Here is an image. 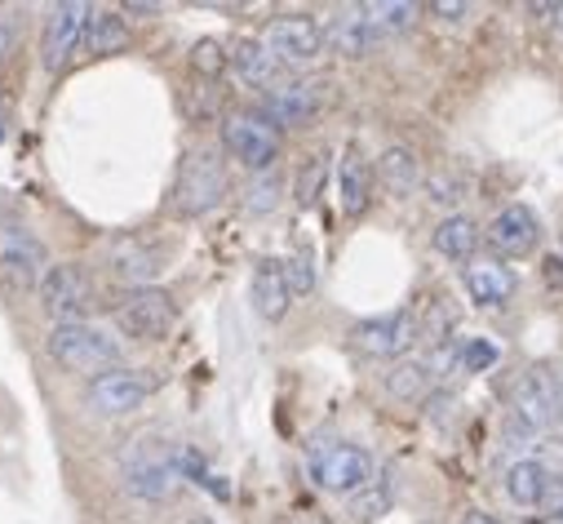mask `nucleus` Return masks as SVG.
<instances>
[{"instance_id":"obj_29","label":"nucleus","mask_w":563,"mask_h":524,"mask_svg":"<svg viewBox=\"0 0 563 524\" xmlns=\"http://www.w3.org/2000/svg\"><path fill=\"white\" fill-rule=\"evenodd\" d=\"M390 498H395L390 476H377L364 493H355V498H351V511H355V520H377V515L390 506Z\"/></svg>"},{"instance_id":"obj_1","label":"nucleus","mask_w":563,"mask_h":524,"mask_svg":"<svg viewBox=\"0 0 563 524\" xmlns=\"http://www.w3.org/2000/svg\"><path fill=\"white\" fill-rule=\"evenodd\" d=\"M307 471H311V480L324 493H338V498H355V493H364L377 480L373 454L364 445H351V440H320V445H311Z\"/></svg>"},{"instance_id":"obj_23","label":"nucleus","mask_w":563,"mask_h":524,"mask_svg":"<svg viewBox=\"0 0 563 524\" xmlns=\"http://www.w3.org/2000/svg\"><path fill=\"white\" fill-rule=\"evenodd\" d=\"M431 244H435V253H444V258H453V262H471L475 249H479V227H475L471 214H449V218L431 231Z\"/></svg>"},{"instance_id":"obj_32","label":"nucleus","mask_w":563,"mask_h":524,"mask_svg":"<svg viewBox=\"0 0 563 524\" xmlns=\"http://www.w3.org/2000/svg\"><path fill=\"white\" fill-rule=\"evenodd\" d=\"M285 281H289L294 298L316 290V262H311V253H307V249H302V253H294V258L285 262Z\"/></svg>"},{"instance_id":"obj_16","label":"nucleus","mask_w":563,"mask_h":524,"mask_svg":"<svg viewBox=\"0 0 563 524\" xmlns=\"http://www.w3.org/2000/svg\"><path fill=\"white\" fill-rule=\"evenodd\" d=\"M382 41H386V36L368 23L364 6H342V10H333L329 23H324V45H329L333 54H342V58H364V54H373Z\"/></svg>"},{"instance_id":"obj_12","label":"nucleus","mask_w":563,"mask_h":524,"mask_svg":"<svg viewBox=\"0 0 563 524\" xmlns=\"http://www.w3.org/2000/svg\"><path fill=\"white\" fill-rule=\"evenodd\" d=\"M417 338H421L417 316L404 312V307H399V312L368 316V320H360V325L351 329V342H355L364 356H377V360H395V356H404Z\"/></svg>"},{"instance_id":"obj_31","label":"nucleus","mask_w":563,"mask_h":524,"mask_svg":"<svg viewBox=\"0 0 563 524\" xmlns=\"http://www.w3.org/2000/svg\"><path fill=\"white\" fill-rule=\"evenodd\" d=\"M324 174H329V161L324 156H311L298 174V205H316L320 200V187H324Z\"/></svg>"},{"instance_id":"obj_24","label":"nucleus","mask_w":563,"mask_h":524,"mask_svg":"<svg viewBox=\"0 0 563 524\" xmlns=\"http://www.w3.org/2000/svg\"><path fill=\"white\" fill-rule=\"evenodd\" d=\"M377 183L390 196H412L421 187V161L408 148H386L382 161H377Z\"/></svg>"},{"instance_id":"obj_41","label":"nucleus","mask_w":563,"mask_h":524,"mask_svg":"<svg viewBox=\"0 0 563 524\" xmlns=\"http://www.w3.org/2000/svg\"><path fill=\"white\" fill-rule=\"evenodd\" d=\"M541 524H563V515H554V520H541Z\"/></svg>"},{"instance_id":"obj_4","label":"nucleus","mask_w":563,"mask_h":524,"mask_svg":"<svg viewBox=\"0 0 563 524\" xmlns=\"http://www.w3.org/2000/svg\"><path fill=\"white\" fill-rule=\"evenodd\" d=\"M111 316H115V329L124 338H133V342H161V338H169V329L178 320V307H174V298L165 290L147 285V290H129L115 303Z\"/></svg>"},{"instance_id":"obj_34","label":"nucleus","mask_w":563,"mask_h":524,"mask_svg":"<svg viewBox=\"0 0 563 524\" xmlns=\"http://www.w3.org/2000/svg\"><path fill=\"white\" fill-rule=\"evenodd\" d=\"M427 192H431L435 205H457V200L466 196V187H462L457 178H449V174H435V178L427 183Z\"/></svg>"},{"instance_id":"obj_35","label":"nucleus","mask_w":563,"mask_h":524,"mask_svg":"<svg viewBox=\"0 0 563 524\" xmlns=\"http://www.w3.org/2000/svg\"><path fill=\"white\" fill-rule=\"evenodd\" d=\"M431 14L444 19V23H466V19L475 14V6H466V0H435Z\"/></svg>"},{"instance_id":"obj_18","label":"nucleus","mask_w":563,"mask_h":524,"mask_svg":"<svg viewBox=\"0 0 563 524\" xmlns=\"http://www.w3.org/2000/svg\"><path fill=\"white\" fill-rule=\"evenodd\" d=\"M462 281H466V294H471L475 307H501L519 290L515 268H506L501 258H471Z\"/></svg>"},{"instance_id":"obj_25","label":"nucleus","mask_w":563,"mask_h":524,"mask_svg":"<svg viewBox=\"0 0 563 524\" xmlns=\"http://www.w3.org/2000/svg\"><path fill=\"white\" fill-rule=\"evenodd\" d=\"M129 45V28L115 10H93L85 28V50L89 54H120Z\"/></svg>"},{"instance_id":"obj_7","label":"nucleus","mask_w":563,"mask_h":524,"mask_svg":"<svg viewBox=\"0 0 563 524\" xmlns=\"http://www.w3.org/2000/svg\"><path fill=\"white\" fill-rule=\"evenodd\" d=\"M49 268H54V262H49L45 244L36 240V231L23 218L0 214V272H5L10 281H19V285L36 290Z\"/></svg>"},{"instance_id":"obj_2","label":"nucleus","mask_w":563,"mask_h":524,"mask_svg":"<svg viewBox=\"0 0 563 524\" xmlns=\"http://www.w3.org/2000/svg\"><path fill=\"white\" fill-rule=\"evenodd\" d=\"M227 200V170L218 161V152L196 148L183 156L178 165V183H174V209L183 218H205Z\"/></svg>"},{"instance_id":"obj_13","label":"nucleus","mask_w":563,"mask_h":524,"mask_svg":"<svg viewBox=\"0 0 563 524\" xmlns=\"http://www.w3.org/2000/svg\"><path fill=\"white\" fill-rule=\"evenodd\" d=\"M152 396V382L137 373V369H111L102 378L89 382V410L102 414V418H124V414H137Z\"/></svg>"},{"instance_id":"obj_5","label":"nucleus","mask_w":563,"mask_h":524,"mask_svg":"<svg viewBox=\"0 0 563 524\" xmlns=\"http://www.w3.org/2000/svg\"><path fill=\"white\" fill-rule=\"evenodd\" d=\"M36 294L54 325H85V312L93 307V281L76 262H54L45 281L36 285Z\"/></svg>"},{"instance_id":"obj_3","label":"nucleus","mask_w":563,"mask_h":524,"mask_svg":"<svg viewBox=\"0 0 563 524\" xmlns=\"http://www.w3.org/2000/svg\"><path fill=\"white\" fill-rule=\"evenodd\" d=\"M49 356L63 369L89 373V378H102V373L120 369V342L107 338L98 325H54L49 329Z\"/></svg>"},{"instance_id":"obj_19","label":"nucleus","mask_w":563,"mask_h":524,"mask_svg":"<svg viewBox=\"0 0 563 524\" xmlns=\"http://www.w3.org/2000/svg\"><path fill=\"white\" fill-rule=\"evenodd\" d=\"M249 298H253V312L262 320H285L289 303H294V290L285 281V262H275V258H262L257 268H253V285H249Z\"/></svg>"},{"instance_id":"obj_42","label":"nucleus","mask_w":563,"mask_h":524,"mask_svg":"<svg viewBox=\"0 0 563 524\" xmlns=\"http://www.w3.org/2000/svg\"><path fill=\"white\" fill-rule=\"evenodd\" d=\"M191 524H209V520H191Z\"/></svg>"},{"instance_id":"obj_26","label":"nucleus","mask_w":563,"mask_h":524,"mask_svg":"<svg viewBox=\"0 0 563 524\" xmlns=\"http://www.w3.org/2000/svg\"><path fill=\"white\" fill-rule=\"evenodd\" d=\"M435 386V378H431V369L421 364V360H399L390 373H386V391L395 401H427V391Z\"/></svg>"},{"instance_id":"obj_33","label":"nucleus","mask_w":563,"mask_h":524,"mask_svg":"<svg viewBox=\"0 0 563 524\" xmlns=\"http://www.w3.org/2000/svg\"><path fill=\"white\" fill-rule=\"evenodd\" d=\"M191 67H196L200 76H218L222 67H231V54H222L218 41H200V45L191 50Z\"/></svg>"},{"instance_id":"obj_11","label":"nucleus","mask_w":563,"mask_h":524,"mask_svg":"<svg viewBox=\"0 0 563 524\" xmlns=\"http://www.w3.org/2000/svg\"><path fill=\"white\" fill-rule=\"evenodd\" d=\"M183 484V471L174 462V449H137L124 462V489L143 502H169Z\"/></svg>"},{"instance_id":"obj_38","label":"nucleus","mask_w":563,"mask_h":524,"mask_svg":"<svg viewBox=\"0 0 563 524\" xmlns=\"http://www.w3.org/2000/svg\"><path fill=\"white\" fill-rule=\"evenodd\" d=\"M457 524H497V520H493V515H484V511H466Z\"/></svg>"},{"instance_id":"obj_8","label":"nucleus","mask_w":563,"mask_h":524,"mask_svg":"<svg viewBox=\"0 0 563 524\" xmlns=\"http://www.w3.org/2000/svg\"><path fill=\"white\" fill-rule=\"evenodd\" d=\"M510 418L523 423L532 436L559 427V378H550L545 369H528L510 386Z\"/></svg>"},{"instance_id":"obj_27","label":"nucleus","mask_w":563,"mask_h":524,"mask_svg":"<svg viewBox=\"0 0 563 524\" xmlns=\"http://www.w3.org/2000/svg\"><path fill=\"white\" fill-rule=\"evenodd\" d=\"M364 14H368V23H373L382 36H390V32H408V28H412L417 6H408V0H368Z\"/></svg>"},{"instance_id":"obj_14","label":"nucleus","mask_w":563,"mask_h":524,"mask_svg":"<svg viewBox=\"0 0 563 524\" xmlns=\"http://www.w3.org/2000/svg\"><path fill=\"white\" fill-rule=\"evenodd\" d=\"M324 102V85L320 80H285L275 85L271 94H262L257 102V116L271 120L275 129H294V124H307Z\"/></svg>"},{"instance_id":"obj_15","label":"nucleus","mask_w":563,"mask_h":524,"mask_svg":"<svg viewBox=\"0 0 563 524\" xmlns=\"http://www.w3.org/2000/svg\"><path fill=\"white\" fill-rule=\"evenodd\" d=\"M107 268H111V276L124 281L129 290H147V285L161 276L165 258H161V249L147 244L143 236H120V240H111V249H107Z\"/></svg>"},{"instance_id":"obj_20","label":"nucleus","mask_w":563,"mask_h":524,"mask_svg":"<svg viewBox=\"0 0 563 524\" xmlns=\"http://www.w3.org/2000/svg\"><path fill=\"white\" fill-rule=\"evenodd\" d=\"M554 471H559V462H545V458H519V462H510L506 467V480H501L506 484V498L515 506H523V511H541Z\"/></svg>"},{"instance_id":"obj_10","label":"nucleus","mask_w":563,"mask_h":524,"mask_svg":"<svg viewBox=\"0 0 563 524\" xmlns=\"http://www.w3.org/2000/svg\"><path fill=\"white\" fill-rule=\"evenodd\" d=\"M266 50L285 63V67H311L324 54V28L307 14H285V19H271V28L262 32Z\"/></svg>"},{"instance_id":"obj_21","label":"nucleus","mask_w":563,"mask_h":524,"mask_svg":"<svg viewBox=\"0 0 563 524\" xmlns=\"http://www.w3.org/2000/svg\"><path fill=\"white\" fill-rule=\"evenodd\" d=\"M231 72L240 76V85L271 94L275 80H279V72H285V63H279V58L266 50V41H235V45H231Z\"/></svg>"},{"instance_id":"obj_39","label":"nucleus","mask_w":563,"mask_h":524,"mask_svg":"<svg viewBox=\"0 0 563 524\" xmlns=\"http://www.w3.org/2000/svg\"><path fill=\"white\" fill-rule=\"evenodd\" d=\"M124 14H161V6H124Z\"/></svg>"},{"instance_id":"obj_40","label":"nucleus","mask_w":563,"mask_h":524,"mask_svg":"<svg viewBox=\"0 0 563 524\" xmlns=\"http://www.w3.org/2000/svg\"><path fill=\"white\" fill-rule=\"evenodd\" d=\"M559 427H563V378H559Z\"/></svg>"},{"instance_id":"obj_22","label":"nucleus","mask_w":563,"mask_h":524,"mask_svg":"<svg viewBox=\"0 0 563 524\" xmlns=\"http://www.w3.org/2000/svg\"><path fill=\"white\" fill-rule=\"evenodd\" d=\"M338 200H342V214H351V218L364 214L373 200V165L355 148H346L338 161Z\"/></svg>"},{"instance_id":"obj_6","label":"nucleus","mask_w":563,"mask_h":524,"mask_svg":"<svg viewBox=\"0 0 563 524\" xmlns=\"http://www.w3.org/2000/svg\"><path fill=\"white\" fill-rule=\"evenodd\" d=\"M222 148L249 170V174H266L279 161V134L275 124L262 120L257 111H240L222 120Z\"/></svg>"},{"instance_id":"obj_17","label":"nucleus","mask_w":563,"mask_h":524,"mask_svg":"<svg viewBox=\"0 0 563 524\" xmlns=\"http://www.w3.org/2000/svg\"><path fill=\"white\" fill-rule=\"evenodd\" d=\"M484 240H488V249H493L497 258H523V253L537 249L541 222H537V214H532L528 205H506V209L488 222Z\"/></svg>"},{"instance_id":"obj_36","label":"nucleus","mask_w":563,"mask_h":524,"mask_svg":"<svg viewBox=\"0 0 563 524\" xmlns=\"http://www.w3.org/2000/svg\"><path fill=\"white\" fill-rule=\"evenodd\" d=\"M541 511H545V520L563 515V467L554 471V480H550V489H545V502H541Z\"/></svg>"},{"instance_id":"obj_28","label":"nucleus","mask_w":563,"mask_h":524,"mask_svg":"<svg viewBox=\"0 0 563 524\" xmlns=\"http://www.w3.org/2000/svg\"><path fill=\"white\" fill-rule=\"evenodd\" d=\"M279 192H285V183H279L271 170L266 174H253L249 187H244V209L249 214H271L279 205Z\"/></svg>"},{"instance_id":"obj_9","label":"nucleus","mask_w":563,"mask_h":524,"mask_svg":"<svg viewBox=\"0 0 563 524\" xmlns=\"http://www.w3.org/2000/svg\"><path fill=\"white\" fill-rule=\"evenodd\" d=\"M89 6H80V0H67V6H54L45 14V28H41V63L49 72H63L76 50L85 45V28H89Z\"/></svg>"},{"instance_id":"obj_37","label":"nucleus","mask_w":563,"mask_h":524,"mask_svg":"<svg viewBox=\"0 0 563 524\" xmlns=\"http://www.w3.org/2000/svg\"><path fill=\"white\" fill-rule=\"evenodd\" d=\"M10 41H14V23H10L5 14H0V58L10 54Z\"/></svg>"},{"instance_id":"obj_30","label":"nucleus","mask_w":563,"mask_h":524,"mask_svg":"<svg viewBox=\"0 0 563 524\" xmlns=\"http://www.w3.org/2000/svg\"><path fill=\"white\" fill-rule=\"evenodd\" d=\"M497 364V347L488 338H462V351H457V373H484Z\"/></svg>"}]
</instances>
